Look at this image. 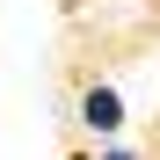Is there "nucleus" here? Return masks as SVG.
<instances>
[{
    "instance_id": "nucleus-2",
    "label": "nucleus",
    "mask_w": 160,
    "mask_h": 160,
    "mask_svg": "<svg viewBox=\"0 0 160 160\" xmlns=\"http://www.w3.org/2000/svg\"><path fill=\"white\" fill-rule=\"evenodd\" d=\"M109 160H124V153H109Z\"/></svg>"
},
{
    "instance_id": "nucleus-1",
    "label": "nucleus",
    "mask_w": 160,
    "mask_h": 160,
    "mask_svg": "<svg viewBox=\"0 0 160 160\" xmlns=\"http://www.w3.org/2000/svg\"><path fill=\"white\" fill-rule=\"evenodd\" d=\"M80 117H88L95 131H117V124H124V102H117L109 88H88V102H80Z\"/></svg>"
}]
</instances>
